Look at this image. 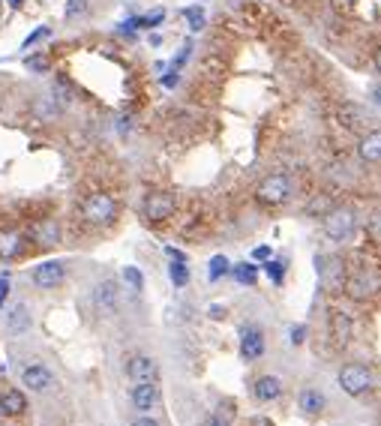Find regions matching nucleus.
I'll use <instances>...</instances> for the list:
<instances>
[{"label":"nucleus","instance_id":"f257e3e1","mask_svg":"<svg viewBox=\"0 0 381 426\" xmlns=\"http://www.w3.org/2000/svg\"><path fill=\"white\" fill-rule=\"evenodd\" d=\"M82 217L91 222V226H108V222H115V217H117V201L108 193H93V195L84 198Z\"/></svg>","mask_w":381,"mask_h":426},{"label":"nucleus","instance_id":"f03ea898","mask_svg":"<svg viewBox=\"0 0 381 426\" xmlns=\"http://www.w3.org/2000/svg\"><path fill=\"white\" fill-rule=\"evenodd\" d=\"M357 228V217L349 207H330L324 213V234L336 243H345Z\"/></svg>","mask_w":381,"mask_h":426},{"label":"nucleus","instance_id":"7ed1b4c3","mask_svg":"<svg viewBox=\"0 0 381 426\" xmlns=\"http://www.w3.org/2000/svg\"><path fill=\"white\" fill-rule=\"evenodd\" d=\"M255 195H259L261 205H285L288 195H291V181L285 174H271V177H264V181L259 183V189H255Z\"/></svg>","mask_w":381,"mask_h":426},{"label":"nucleus","instance_id":"20e7f679","mask_svg":"<svg viewBox=\"0 0 381 426\" xmlns=\"http://www.w3.org/2000/svg\"><path fill=\"white\" fill-rule=\"evenodd\" d=\"M340 387L345 390L349 396H363L369 387H373V375H369V369L361 366V363H349L340 373Z\"/></svg>","mask_w":381,"mask_h":426},{"label":"nucleus","instance_id":"39448f33","mask_svg":"<svg viewBox=\"0 0 381 426\" xmlns=\"http://www.w3.org/2000/svg\"><path fill=\"white\" fill-rule=\"evenodd\" d=\"M129 399H132V406H136V411H153L162 399L160 381H138V385H132Z\"/></svg>","mask_w":381,"mask_h":426},{"label":"nucleus","instance_id":"423d86ee","mask_svg":"<svg viewBox=\"0 0 381 426\" xmlns=\"http://www.w3.org/2000/svg\"><path fill=\"white\" fill-rule=\"evenodd\" d=\"M30 279L37 288H58L66 279V264L63 262H42V264L33 267Z\"/></svg>","mask_w":381,"mask_h":426},{"label":"nucleus","instance_id":"0eeeda50","mask_svg":"<svg viewBox=\"0 0 381 426\" xmlns=\"http://www.w3.org/2000/svg\"><path fill=\"white\" fill-rule=\"evenodd\" d=\"M127 375L132 378V385H138V381H160V363L148 354H132L127 361Z\"/></svg>","mask_w":381,"mask_h":426},{"label":"nucleus","instance_id":"6e6552de","mask_svg":"<svg viewBox=\"0 0 381 426\" xmlns=\"http://www.w3.org/2000/svg\"><path fill=\"white\" fill-rule=\"evenodd\" d=\"M144 219H150V222H162L168 219L174 213V198L168 195V193H150L148 198H144Z\"/></svg>","mask_w":381,"mask_h":426},{"label":"nucleus","instance_id":"1a4fd4ad","mask_svg":"<svg viewBox=\"0 0 381 426\" xmlns=\"http://www.w3.org/2000/svg\"><path fill=\"white\" fill-rule=\"evenodd\" d=\"M264 354V333L255 324H246L240 330V357L243 361H259Z\"/></svg>","mask_w":381,"mask_h":426},{"label":"nucleus","instance_id":"9d476101","mask_svg":"<svg viewBox=\"0 0 381 426\" xmlns=\"http://www.w3.org/2000/svg\"><path fill=\"white\" fill-rule=\"evenodd\" d=\"M21 385L30 390H49L54 385V375L46 363H27L21 369Z\"/></svg>","mask_w":381,"mask_h":426},{"label":"nucleus","instance_id":"9b49d317","mask_svg":"<svg viewBox=\"0 0 381 426\" xmlns=\"http://www.w3.org/2000/svg\"><path fill=\"white\" fill-rule=\"evenodd\" d=\"M340 123H345V129H354V132H363V129H369L375 123V117L369 115L366 108H361V105H342L340 108Z\"/></svg>","mask_w":381,"mask_h":426},{"label":"nucleus","instance_id":"f8f14e48","mask_svg":"<svg viewBox=\"0 0 381 426\" xmlns=\"http://www.w3.org/2000/svg\"><path fill=\"white\" fill-rule=\"evenodd\" d=\"M30 240L39 246H58L60 243V226L58 219H39L30 226Z\"/></svg>","mask_w":381,"mask_h":426},{"label":"nucleus","instance_id":"ddd939ff","mask_svg":"<svg viewBox=\"0 0 381 426\" xmlns=\"http://www.w3.org/2000/svg\"><path fill=\"white\" fill-rule=\"evenodd\" d=\"M93 304L103 309V312H115L120 304V288L115 279H103L96 288H93Z\"/></svg>","mask_w":381,"mask_h":426},{"label":"nucleus","instance_id":"4468645a","mask_svg":"<svg viewBox=\"0 0 381 426\" xmlns=\"http://www.w3.org/2000/svg\"><path fill=\"white\" fill-rule=\"evenodd\" d=\"M252 396L259 402H276L279 396H283V381H279L276 375H261L252 385Z\"/></svg>","mask_w":381,"mask_h":426},{"label":"nucleus","instance_id":"2eb2a0df","mask_svg":"<svg viewBox=\"0 0 381 426\" xmlns=\"http://www.w3.org/2000/svg\"><path fill=\"white\" fill-rule=\"evenodd\" d=\"M345 291H349L351 297H357V300H366V297H373L378 291V283L366 271H361V273H354L349 283H345Z\"/></svg>","mask_w":381,"mask_h":426},{"label":"nucleus","instance_id":"dca6fc26","mask_svg":"<svg viewBox=\"0 0 381 426\" xmlns=\"http://www.w3.org/2000/svg\"><path fill=\"white\" fill-rule=\"evenodd\" d=\"M330 333H333V342L340 345H349L351 336H354V324H351V316H345V312H333L330 318Z\"/></svg>","mask_w":381,"mask_h":426},{"label":"nucleus","instance_id":"f3484780","mask_svg":"<svg viewBox=\"0 0 381 426\" xmlns=\"http://www.w3.org/2000/svg\"><path fill=\"white\" fill-rule=\"evenodd\" d=\"M25 252V234L21 231H0V259L13 262Z\"/></svg>","mask_w":381,"mask_h":426},{"label":"nucleus","instance_id":"a211bd4d","mask_svg":"<svg viewBox=\"0 0 381 426\" xmlns=\"http://www.w3.org/2000/svg\"><path fill=\"white\" fill-rule=\"evenodd\" d=\"M4 324H6V330L13 333V336H18V333H27V330H30V309H27L25 304L13 306V309L6 312Z\"/></svg>","mask_w":381,"mask_h":426},{"label":"nucleus","instance_id":"6ab92c4d","mask_svg":"<svg viewBox=\"0 0 381 426\" xmlns=\"http://www.w3.org/2000/svg\"><path fill=\"white\" fill-rule=\"evenodd\" d=\"M357 153H361L363 162H381V129L366 132L361 144H357Z\"/></svg>","mask_w":381,"mask_h":426},{"label":"nucleus","instance_id":"aec40b11","mask_svg":"<svg viewBox=\"0 0 381 426\" xmlns=\"http://www.w3.org/2000/svg\"><path fill=\"white\" fill-rule=\"evenodd\" d=\"M297 402H300V411H304V414H321L324 406H328V399H324V394L318 387H304V390H300V396H297Z\"/></svg>","mask_w":381,"mask_h":426},{"label":"nucleus","instance_id":"412c9836","mask_svg":"<svg viewBox=\"0 0 381 426\" xmlns=\"http://www.w3.org/2000/svg\"><path fill=\"white\" fill-rule=\"evenodd\" d=\"M25 408H27V399L21 390H4L0 394V411L6 418H18V414H25Z\"/></svg>","mask_w":381,"mask_h":426},{"label":"nucleus","instance_id":"4be33fe9","mask_svg":"<svg viewBox=\"0 0 381 426\" xmlns=\"http://www.w3.org/2000/svg\"><path fill=\"white\" fill-rule=\"evenodd\" d=\"M33 111H37L39 117H46V120H51V117H58V111H60V105H54L51 103V96H39L37 103H33Z\"/></svg>","mask_w":381,"mask_h":426},{"label":"nucleus","instance_id":"5701e85b","mask_svg":"<svg viewBox=\"0 0 381 426\" xmlns=\"http://www.w3.org/2000/svg\"><path fill=\"white\" fill-rule=\"evenodd\" d=\"M183 18L189 21V30H193V33L205 30V9H201V6H189V9H183Z\"/></svg>","mask_w":381,"mask_h":426},{"label":"nucleus","instance_id":"b1692460","mask_svg":"<svg viewBox=\"0 0 381 426\" xmlns=\"http://www.w3.org/2000/svg\"><path fill=\"white\" fill-rule=\"evenodd\" d=\"M168 276H172V283H174L177 288H183V285L189 283V267H186V262H174L172 267H168Z\"/></svg>","mask_w":381,"mask_h":426},{"label":"nucleus","instance_id":"393cba45","mask_svg":"<svg viewBox=\"0 0 381 426\" xmlns=\"http://www.w3.org/2000/svg\"><path fill=\"white\" fill-rule=\"evenodd\" d=\"M231 273H234V279H238V283L252 285V283H255V276H259V267H255V264H238Z\"/></svg>","mask_w":381,"mask_h":426},{"label":"nucleus","instance_id":"a878e982","mask_svg":"<svg viewBox=\"0 0 381 426\" xmlns=\"http://www.w3.org/2000/svg\"><path fill=\"white\" fill-rule=\"evenodd\" d=\"M87 4H91V0H66L63 18L72 21V18H78V15H84V13H87Z\"/></svg>","mask_w":381,"mask_h":426},{"label":"nucleus","instance_id":"bb28decb","mask_svg":"<svg viewBox=\"0 0 381 426\" xmlns=\"http://www.w3.org/2000/svg\"><path fill=\"white\" fill-rule=\"evenodd\" d=\"M228 271H231V267H228V259H226V255H217V259H210V271H207V276L214 279V283H217L219 276H226Z\"/></svg>","mask_w":381,"mask_h":426},{"label":"nucleus","instance_id":"cd10ccee","mask_svg":"<svg viewBox=\"0 0 381 426\" xmlns=\"http://www.w3.org/2000/svg\"><path fill=\"white\" fill-rule=\"evenodd\" d=\"M123 279L129 283L132 291H141V285H144V276H141L138 267H123Z\"/></svg>","mask_w":381,"mask_h":426},{"label":"nucleus","instance_id":"c85d7f7f","mask_svg":"<svg viewBox=\"0 0 381 426\" xmlns=\"http://www.w3.org/2000/svg\"><path fill=\"white\" fill-rule=\"evenodd\" d=\"M264 271H267V276H271L273 283H283V276H285V264H283V262H267V264H264Z\"/></svg>","mask_w":381,"mask_h":426},{"label":"nucleus","instance_id":"c756f323","mask_svg":"<svg viewBox=\"0 0 381 426\" xmlns=\"http://www.w3.org/2000/svg\"><path fill=\"white\" fill-rule=\"evenodd\" d=\"M205 426H231V418H228V414H222V411H214L205 420Z\"/></svg>","mask_w":381,"mask_h":426},{"label":"nucleus","instance_id":"7c9ffc66","mask_svg":"<svg viewBox=\"0 0 381 426\" xmlns=\"http://www.w3.org/2000/svg\"><path fill=\"white\" fill-rule=\"evenodd\" d=\"M49 33H51L49 27H39V30H33V33H30V37L25 39V49H30V46H33V42H39V39H46V37H49Z\"/></svg>","mask_w":381,"mask_h":426},{"label":"nucleus","instance_id":"2f4dec72","mask_svg":"<svg viewBox=\"0 0 381 426\" xmlns=\"http://www.w3.org/2000/svg\"><path fill=\"white\" fill-rule=\"evenodd\" d=\"M27 66H30L33 72H46V70H49V60H46V58H30Z\"/></svg>","mask_w":381,"mask_h":426},{"label":"nucleus","instance_id":"473e14b6","mask_svg":"<svg viewBox=\"0 0 381 426\" xmlns=\"http://www.w3.org/2000/svg\"><path fill=\"white\" fill-rule=\"evenodd\" d=\"M6 297H9V276L4 273V276H0V306H4Z\"/></svg>","mask_w":381,"mask_h":426},{"label":"nucleus","instance_id":"72a5a7b5","mask_svg":"<svg viewBox=\"0 0 381 426\" xmlns=\"http://www.w3.org/2000/svg\"><path fill=\"white\" fill-rule=\"evenodd\" d=\"M318 210H321V213H328V210H330V205H328L324 198H321V201H312V205H309V213H318Z\"/></svg>","mask_w":381,"mask_h":426},{"label":"nucleus","instance_id":"f704fd0d","mask_svg":"<svg viewBox=\"0 0 381 426\" xmlns=\"http://www.w3.org/2000/svg\"><path fill=\"white\" fill-rule=\"evenodd\" d=\"M304 336H306V328H295V330H291V342L300 345V342H304Z\"/></svg>","mask_w":381,"mask_h":426},{"label":"nucleus","instance_id":"c9c22d12","mask_svg":"<svg viewBox=\"0 0 381 426\" xmlns=\"http://www.w3.org/2000/svg\"><path fill=\"white\" fill-rule=\"evenodd\" d=\"M132 426H160V423H156L153 418H148V414H144V418H136V420H132Z\"/></svg>","mask_w":381,"mask_h":426},{"label":"nucleus","instance_id":"e433bc0d","mask_svg":"<svg viewBox=\"0 0 381 426\" xmlns=\"http://www.w3.org/2000/svg\"><path fill=\"white\" fill-rule=\"evenodd\" d=\"M210 318H226V309H222V306H210Z\"/></svg>","mask_w":381,"mask_h":426},{"label":"nucleus","instance_id":"4c0bfd02","mask_svg":"<svg viewBox=\"0 0 381 426\" xmlns=\"http://www.w3.org/2000/svg\"><path fill=\"white\" fill-rule=\"evenodd\" d=\"M373 103H375V105L381 108V84H378V87H375V91H373Z\"/></svg>","mask_w":381,"mask_h":426},{"label":"nucleus","instance_id":"58836bf2","mask_svg":"<svg viewBox=\"0 0 381 426\" xmlns=\"http://www.w3.org/2000/svg\"><path fill=\"white\" fill-rule=\"evenodd\" d=\"M267 255H271V250H267V246H261V250H255V259H267Z\"/></svg>","mask_w":381,"mask_h":426},{"label":"nucleus","instance_id":"ea45409f","mask_svg":"<svg viewBox=\"0 0 381 426\" xmlns=\"http://www.w3.org/2000/svg\"><path fill=\"white\" fill-rule=\"evenodd\" d=\"M373 228H375V231H381V213H378V217L373 219Z\"/></svg>","mask_w":381,"mask_h":426},{"label":"nucleus","instance_id":"a19ab883","mask_svg":"<svg viewBox=\"0 0 381 426\" xmlns=\"http://www.w3.org/2000/svg\"><path fill=\"white\" fill-rule=\"evenodd\" d=\"M375 70H378V72H381V49H378V51H375Z\"/></svg>","mask_w":381,"mask_h":426},{"label":"nucleus","instance_id":"79ce46f5","mask_svg":"<svg viewBox=\"0 0 381 426\" xmlns=\"http://www.w3.org/2000/svg\"><path fill=\"white\" fill-rule=\"evenodd\" d=\"M9 4H13V6H21V4H25V0H9Z\"/></svg>","mask_w":381,"mask_h":426}]
</instances>
